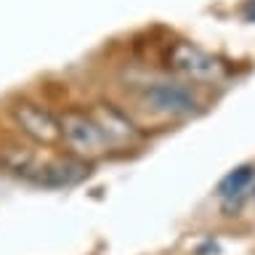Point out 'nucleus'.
I'll list each match as a JSON object with an SVG mask.
<instances>
[{
	"label": "nucleus",
	"mask_w": 255,
	"mask_h": 255,
	"mask_svg": "<svg viewBox=\"0 0 255 255\" xmlns=\"http://www.w3.org/2000/svg\"><path fill=\"white\" fill-rule=\"evenodd\" d=\"M59 125H61V141L67 143L72 157H80L88 162V159H96L104 151H109V143L104 138L101 128L96 125L91 112L67 109L59 117Z\"/></svg>",
	"instance_id": "nucleus-1"
},
{
	"label": "nucleus",
	"mask_w": 255,
	"mask_h": 255,
	"mask_svg": "<svg viewBox=\"0 0 255 255\" xmlns=\"http://www.w3.org/2000/svg\"><path fill=\"white\" fill-rule=\"evenodd\" d=\"M141 104L162 117H191L202 109L194 91L181 83H149L138 91Z\"/></svg>",
	"instance_id": "nucleus-2"
},
{
	"label": "nucleus",
	"mask_w": 255,
	"mask_h": 255,
	"mask_svg": "<svg viewBox=\"0 0 255 255\" xmlns=\"http://www.w3.org/2000/svg\"><path fill=\"white\" fill-rule=\"evenodd\" d=\"M11 120L29 141L40 143V146H56V143H61L59 117L35 101H29V99L16 101L11 107Z\"/></svg>",
	"instance_id": "nucleus-3"
},
{
	"label": "nucleus",
	"mask_w": 255,
	"mask_h": 255,
	"mask_svg": "<svg viewBox=\"0 0 255 255\" xmlns=\"http://www.w3.org/2000/svg\"><path fill=\"white\" fill-rule=\"evenodd\" d=\"M167 67L175 69L178 75L194 80V83H210V80L221 77V61L215 56L205 53L202 48H197L194 43H173L167 48Z\"/></svg>",
	"instance_id": "nucleus-4"
},
{
	"label": "nucleus",
	"mask_w": 255,
	"mask_h": 255,
	"mask_svg": "<svg viewBox=\"0 0 255 255\" xmlns=\"http://www.w3.org/2000/svg\"><path fill=\"white\" fill-rule=\"evenodd\" d=\"M91 115L96 120V125L101 128L104 138H107L109 149L115 146H130V143L138 141V128L133 125V120L125 115L123 109L112 107V104H96V107L91 109Z\"/></svg>",
	"instance_id": "nucleus-5"
},
{
	"label": "nucleus",
	"mask_w": 255,
	"mask_h": 255,
	"mask_svg": "<svg viewBox=\"0 0 255 255\" xmlns=\"http://www.w3.org/2000/svg\"><path fill=\"white\" fill-rule=\"evenodd\" d=\"M88 175V162L80 157H51L45 159L40 167L35 183L48 189H64V186H75Z\"/></svg>",
	"instance_id": "nucleus-6"
},
{
	"label": "nucleus",
	"mask_w": 255,
	"mask_h": 255,
	"mask_svg": "<svg viewBox=\"0 0 255 255\" xmlns=\"http://www.w3.org/2000/svg\"><path fill=\"white\" fill-rule=\"evenodd\" d=\"M253 178H255V167H253V165H239V167H234L229 175H223V178H221V183H218V197H221V199H234V197H239L247 186H250Z\"/></svg>",
	"instance_id": "nucleus-7"
},
{
	"label": "nucleus",
	"mask_w": 255,
	"mask_h": 255,
	"mask_svg": "<svg viewBox=\"0 0 255 255\" xmlns=\"http://www.w3.org/2000/svg\"><path fill=\"white\" fill-rule=\"evenodd\" d=\"M245 19L247 21H255V0H250V3L245 5Z\"/></svg>",
	"instance_id": "nucleus-8"
}]
</instances>
